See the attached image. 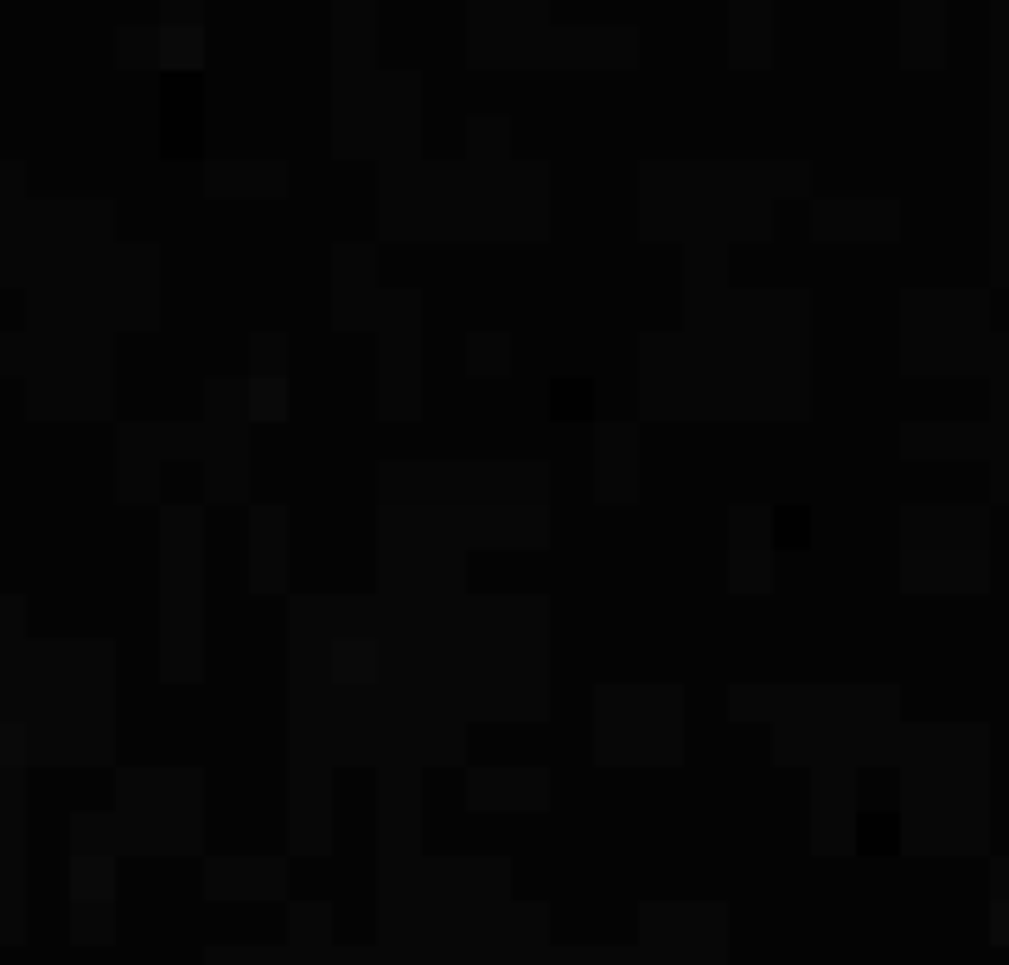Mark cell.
<instances>
[{
  "instance_id": "3",
  "label": "cell",
  "mask_w": 1009,
  "mask_h": 965,
  "mask_svg": "<svg viewBox=\"0 0 1009 965\" xmlns=\"http://www.w3.org/2000/svg\"><path fill=\"white\" fill-rule=\"evenodd\" d=\"M856 844H862V857H888L895 844H901V832H895V818H881V812H862V825H856Z\"/></svg>"
},
{
  "instance_id": "1",
  "label": "cell",
  "mask_w": 1009,
  "mask_h": 965,
  "mask_svg": "<svg viewBox=\"0 0 1009 965\" xmlns=\"http://www.w3.org/2000/svg\"><path fill=\"white\" fill-rule=\"evenodd\" d=\"M160 109H167V154H199V78H167L160 90Z\"/></svg>"
},
{
  "instance_id": "4",
  "label": "cell",
  "mask_w": 1009,
  "mask_h": 965,
  "mask_svg": "<svg viewBox=\"0 0 1009 965\" xmlns=\"http://www.w3.org/2000/svg\"><path fill=\"white\" fill-rule=\"evenodd\" d=\"M774 524H779V544H811V512H805V505H779L774 512Z\"/></svg>"
},
{
  "instance_id": "2",
  "label": "cell",
  "mask_w": 1009,
  "mask_h": 965,
  "mask_svg": "<svg viewBox=\"0 0 1009 965\" xmlns=\"http://www.w3.org/2000/svg\"><path fill=\"white\" fill-rule=\"evenodd\" d=\"M549 410H556V422H582L595 410V384H588V378H563V384L549 391Z\"/></svg>"
}]
</instances>
